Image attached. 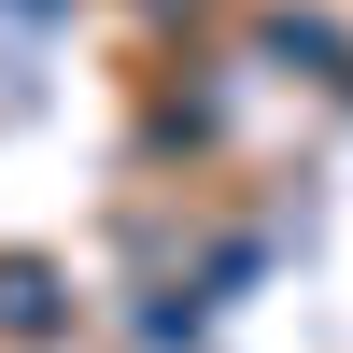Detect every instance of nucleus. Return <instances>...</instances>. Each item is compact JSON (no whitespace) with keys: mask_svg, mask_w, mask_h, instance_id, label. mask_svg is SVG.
Wrapping results in <instances>:
<instances>
[{"mask_svg":"<svg viewBox=\"0 0 353 353\" xmlns=\"http://www.w3.org/2000/svg\"><path fill=\"white\" fill-rule=\"evenodd\" d=\"M0 325H14V339H43V325H57V311H43V269H0Z\"/></svg>","mask_w":353,"mask_h":353,"instance_id":"f257e3e1","label":"nucleus"}]
</instances>
